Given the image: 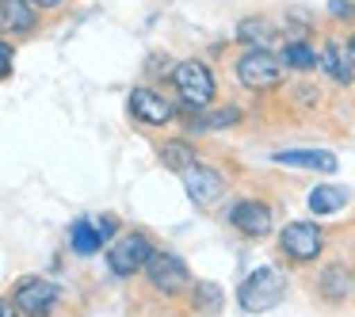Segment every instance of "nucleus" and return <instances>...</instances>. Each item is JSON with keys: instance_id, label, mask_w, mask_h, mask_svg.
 <instances>
[{"instance_id": "f257e3e1", "label": "nucleus", "mask_w": 355, "mask_h": 317, "mask_svg": "<svg viewBox=\"0 0 355 317\" xmlns=\"http://www.w3.org/2000/svg\"><path fill=\"white\" fill-rule=\"evenodd\" d=\"M168 85H172L180 111H202L218 103V73L207 58H180L172 65Z\"/></svg>"}, {"instance_id": "f03ea898", "label": "nucleus", "mask_w": 355, "mask_h": 317, "mask_svg": "<svg viewBox=\"0 0 355 317\" xmlns=\"http://www.w3.org/2000/svg\"><path fill=\"white\" fill-rule=\"evenodd\" d=\"M275 248L291 268H309L324 256L329 248V233L317 218H291L286 225H279L275 233Z\"/></svg>"}, {"instance_id": "7ed1b4c3", "label": "nucleus", "mask_w": 355, "mask_h": 317, "mask_svg": "<svg viewBox=\"0 0 355 317\" xmlns=\"http://www.w3.org/2000/svg\"><path fill=\"white\" fill-rule=\"evenodd\" d=\"M286 291H291V279L279 264H256L237 283V306L241 314H268V309L283 306Z\"/></svg>"}, {"instance_id": "20e7f679", "label": "nucleus", "mask_w": 355, "mask_h": 317, "mask_svg": "<svg viewBox=\"0 0 355 317\" xmlns=\"http://www.w3.org/2000/svg\"><path fill=\"white\" fill-rule=\"evenodd\" d=\"M233 77L252 96H271L286 85V69L279 62V50H237Z\"/></svg>"}, {"instance_id": "39448f33", "label": "nucleus", "mask_w": 355, "mask_h": 317, "mask_svg": "<svg viewBox=\"0 0 355 317\" xmlns=\"http://www.w3.org/2000/svg\"><path fill=\"white\" fill-rule=\"evenodd\" d=\"M157 252V241L153 233L146 230H123L107 248H103V260H107V271L115 279H134L146 271L149 256Z\"/></svg>"}, {"instance_id": "423d86ee", "label": "nucleus", "mask_w": 355, "mask_h": 317, "mask_svg": "<svg viewBox=\"0 0 355 317\" xmlns=\"http://www.w3.org/2000/svg\"><path fill=\"white\" fill-rule=\"evenodd\" d=\"M225 225L245 241H268L275 233V207L260 195H237L225 203Z\"/></svg>"}, {"instance_id": "0eeeda50", "label": "nucleus", "mask_w": 355, "mask_h": 317, "mask_svg": "<svg viewBox=\"0 0 355 317\" xmlns=\"http://www.w3.org/2000/svg\"><path fill=\"white\" fill-rule=\"evenodd\" d=\"M126 111L138 126L146 130H164V126L180 123V103L176 96L161 92L157 85H134L130 96H126Z\"/></svg>"}, {"instance_id": "6e6552de", "label": "nucleus", "mask_w": 355, "mask_h": 317, "mask_svg": "<svg viewBox=\"0 0 355 317\" xmlns=\"http://www.w3.org/2000/svg\"><path fill=\"white\" fill-rule=\"evenodd\" d=\"M141 275H146L149 291L161 294L164 302L184 298L187 286L195 283V275H191V268H187V260H184V256H176V252H168V248H157V252L149 256V264H146V271H141Z\"/></svg>"}, {"instance_id": "1a4fd4ad", "label": "nucleus", "mask_w": 355, "mask_h": 317, "mask_svg": "<svg viewBox=\"0 0 355 317\" xmlns=\"http://www.w3.org/2000/svg\"><path fill=\"white\" fill-rule=\"evenodd\" d=\"M180 180H184V195L191 199L195 210H210L230 195V176L210 161H195L187 172H180Z\"/></svg>"}, {"instance_id": "9d476101", "label": "nucleus", "mask_w": 355, "mask_h": 317, "mask_svg": "<svg viewBox=\"0 0 355 317\" xmlns=\"http://www.w3.org/2000/svg\"><path fill=\"white\" fill-rule=\"evenodd\" d=\"M8 298L16 302V309L24 317H54L58 306H62V286L46 275H24L16 279Z\"/></svg>"}, {"instance_id": "9b49d317", "label": "nucleus", "mask_w": 355, "mask_h": 317, "mask_svg": "<svg viewBox=\"0 0 355 317\" xmlns=\"http://www.w3.org/2000/svg\"><path fill=\"white\" fill-rule=\"evenodd\" d=\"M245 123V108L241 103H214L202 111H180V126L187 138L195 134H218V130H237Z\"/></svg>"}, {"instance_id": "f8f14e48", "label": "nucleus", "mask_w": 355, "mask_h": 317, "mask_svg": "<svg viewBox=\"0 0 355 317\" xmlns=\"http://www.w3.org/2000/svg\"><path fill=\"white\" fill-rule=\"evenodd\" d=\"M321 58H317V73L336 88H352L355 85V50L347 39H324Z\"/></svg>"}, {"instance_id": "ddd939ff", "label": "nucleus", "mask_w": 355, "mask_h": 317, "mask_svg": "<svg viewBox=\"0 0 355 317\" xmlns=\"http://www.w3.org/2000/svg\"><path fill=\"white\" fill-rule=\"evenodd\" d=\"M271 164H279V169H298V172H317V176H336L340 157L332 153V149L294 146V149H279V153H271Z\"/></svg>"}, {"instance_id": "4468645a", "label": "nucleus", "mask_w": 355, "mask_h": 317, "mask_svg": "<svg viewBox=\"0 0 355 317\" xmlns=\"http://www.w3.org/2000/svg\"><path fill=\"white\" fill-rule=\"evenodd\" d=\"M313 291L324 306H344L355 294V271L344 260H324V268L313 275Z\"/></svg>"}, {"instance_id": "2eb2a0df", "label": "nucleus", "mask_w": 355, "mask_h": 317, "mask_svg": "<svg viewBox=\"0 0 355 317\" xmlns=\"http://www.w3.org/2000/svg\"><path fill=\"white\" fill-rule=\"evenodd\" d=\"M279 39H283L279 24L268 16H260V12L241 16L237 24H233V42H237V50H279Z\"/></svg>"}, {"instance_id": "dca6fc26", "label": "nucleus", "mask_w": 355, "mask_h": 317, "mask_svg": "<svg viewBox=\"0 0 355 317\" xmlns=\"http://www.w3.org/2000/svg\"><path fill=\"white\" fill-rule=\"evenodd\" d=\"M347 203H352V187H347V184H336V180H329V184H313V187L306 191V210L317 218V222L344 214Z\"/></svg>"}, {"instance_id": "f3484780", "label": "nucleus", "mask_w": 355, "mask_h": 317, "mask_svg": "<svg viewBox=\"0 0 355 317\" xmlns=\"http://www.w3.org/2000/svg\"><path fill=\"white\" fill-rule=\"evenodd\" d=\"M39 31V8L31 0H0V35L27 39Z\"/></svg>"}, {"instance_id": "a211bd4d", "label": "nucleus", "mask_w": 355, "mask_h": 317, "mask_svg": "<svg viewBox=\"0 0 355 317\" xmlns=\"http://www.w3.org/2000/svg\"><path fill=\"white\" fill-rule=\"evenodd\" d=\"M157 161L164 164L168 172H187L195 161H202L199 146H195V138H187V134H172V138L157 142Z\"/></svg>"}, {"instance_id": "6ab92c4d", "label": "nucleus", "mask_w": 355, "mask_h": 317, "mask_svg": "<svg viewBox=\"0 0 355 317\" xmlns=\"http://www.w3.org/2000/svg\"><path fill=\"white\" fill-rule=\"evenodd\" d=\"M184 298H187L191 317H222V309H225V291L214 279H195Z\"/></svg>"}, {"instance_id": "aec40b11", "label": "nucleus", "mask_w": 355, "mask_h": 317, "mask_svg": "<svg viewBox=\"0 0 355 317\" xmlns=\"http://www.w3.org/2000/svg\"><path fill=\"white\" fill-rule=\"evenodd\" d=\"M317 58H321V50L313 46V39H283V46H279V62L294 77L317 73Z\"/></svg>"}, {"instance_id": "412c9836", "label": "nucleus", "mask_w": 355, "mask_h": 317, "mask_svg": "<svg viewBox=\"0 0 355 317\" xmlns=\"http://www.w3.org/2000/svg\"><path fill=\"white\" fill-rule=\"evenodd\" d=\"M107 248V241L100 237V230H96L92 218H77V222L69 225V252L73 256H96Z\"/></svg>"}, {"instance_id": "4be33fe9", "label": "nucleus", "mask_w": 355, "mask_h": 317, "mask_svg": "<svg viewBox=\"0 0 355 317\" xmlns=\"http://www.w3.org/2000/svg\"><path fill=\"white\" fill-rule=\"evenodd\" d=\"M279 31H283L286 39H313V16H309L306 8H286L283 16H279Z\"/></svg>"}, {"instance_id": "5701e85b", "label": "nucleus", "mask_w": 355, "mask_h": 317, "mask_svg": "<svg viewBox=\"0 0 355 317\" xmlns=\"http://www.w3.org/2000/svg\"><path fill=\"white\" fill-rule=\"evenodd\" d=\"M324 16L340 27H355V0H329L324 4Z\"/></svg>"}, {"instance_id": "b1692460", "label": "nucleus", "mask_w": 355, "mask_h": 317, "mask_svg": "<svg viewBox=\"0 0 355 317\" xmlns=\"http://www.w3.org/2000/svg\"><path fill=\"white\" fill-rule=\"evenodd\" d=\"M92 222H96V230H100V237L107 241V245L119 237V233H123V225H119V218H115V214H96Z\"/></svg>"}, {"instance_id": "393cba45", "label": "nucleus", "mask_w": 355, "mask_h": 317, "mask_svg": "<svg viewBox=\"0 0 355 317\" xmlns=\"http://www.w3.org/2000/svg\"><path fill=\"white\" fill-rule=\"evenodd\" d=\"M12 77V42L0 39V80Z\"/></svg>"}, {"instance_id": "a878e982", "label": "nucleus", "mask_w": 355, "mask_h": 317, "mask_svg": "<svg viewBox=\"0 0 355 317\" xmlns=\"http://www.w3.org/2000/svg\"><path fill=\"white\" fill-rule=\"evenodd\" d=\"M0 317H24V314L16 309V302L8 298V294H0Z\"/></svg>"}, {"instance_id": "bb28decb", "label": "nucleus", "mask_w": 355, "mask_h": 317, "mask_svg": "<svg viewBox=\"0 0 355 317\" xmlns=\"http://www.w3.org/2000/svg\"><path fill=\"white\" fill-rule=\"evenodd\" d=\"M31 4H35L39 12H62V8H65V0H31Z\"/></svg>"}, {"instance_id": "cd10ccee", "label": "nucleus", "mask_w": 355, "mask_h": 317, "mask_svg": "<svg viewBox=\"0 0 355 317\" xmlns=\"http://www.w3.org/2000/svg\"><path fill=\"white\" fill-rule=\"evenodd\" d=\"M347 42H352V50H355V31H352V35H347Z\"/></svg>"}]
</instances>
